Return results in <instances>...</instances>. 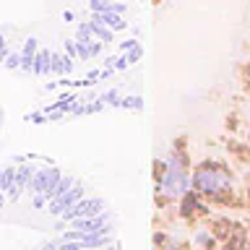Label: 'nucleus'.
<instances>
[{"label": "nucleus", "instance_id": "1", "mask_svg": "<svg viewBox=\"0 0 250 250\" xmlns=\"http://www.w3.org/2000/svg\"><path fill=\"white\" fill-rule=\"evenodd\" d=\"M190 185H193L195 193L216 198V195H224V193L232 190V175L222 167V164H208L206 162L195 169Z\"/></svg>", "mask_w": 250, "mask_h": 250}, {"label": "nucleus", "instance_id": "2", "mask_svg": "<svg viewBox=\"0 0 250 250\" xmlns=\"http://www.w3.org/2000/svg\"><path fill=\"white\" fill-rule=\"evenodd\" d=\"M159 188L162 193L167 195V198H180V195L188 193V188H190V180H188V164L185 159L180 156L177 151L167 156V164L159 169Z\"/></svg>", "mask_w": 250, "mask_h": 250}, {"label": "nucleus", "instance_id": "3", "mask_svg": "<svg viewBox=\"0 0 250 250\" xmlns=\"http://www.w3.org/2000/svg\"><path fill=\"white\" fill-rule=\"evenodd\" d=\"M107 211V203L104 198H97V195H91V198H83L76 203V206H70L68 211H62V222H70V219H78V216H97V214H104Z\"/></svg>", "mask_w": 250, "mask_h": 250}, {"label": "nucleus", "instance_id": "4", "mask_svg": "<svg viewBox=\"0 0 250 250\" xmlns=\"http://www.w3.org/2000/svg\"><path fill=\"white\" fill-rule=\"evenodd\" d=\"M83 195H86V188H83V183H78V180H76V185L70 188V190H65L62 195H58V198H52L50 203H47V214L62 216V211H68L70 206H76Z\"/></svg>", "mask_w": 250, "mask_h": 250}, {"label": "nucleus", "instance_id": "5", "mask_svg": "<svg viewBox=\"0 0 250 250\" xmlns=\"http://www.w3.org/2000/svg\"><path fill=\"white\" fill-rule=\"evenodd\" d=\"M60 177H62V172L58 167H42V169L34 172V177H31V183H29L26 190H31V193H47V198H50V190L60 183Z\"/></svg>", "mask_w": 250, "mask_h": 250}, {"label": "nucleus", "instance_id": "6", "mask_svg": "<svg viewBox=\"0 0 250 250\" xmlns=\"http://www.w3.org/2000/svg\"><path fill=\"white\" fill-rule=\"evenodd\" d=\"M73 229L78 232H112V224H109V211L104 214H97V216H78V219H70L68 222Z\"/></svg>", "mask_w": 250, "mask_h": 250}, {"label": "nucleus", "instance_id": "7", "mask_svg": "<svg viewBox=\"0 0 250 250\" xmlns=\"http://www.w3.org/2000/svg\"><path fill=\"white\" fill-rule=\"evenodd\" d=\"M34 172H37L34 164H23V167L16 169V183H13L11 190H8V198H11V201H19V198H21V193L29 188L31 177H34Z\"/></svg>", "mask_w": 250, "mask_h": 250}, {"label": "nucleus", "instance_id": "8", "mask_svg": "<svg viewBox=\"0 0 250 250\" xmlns=\"http://www.w3.org/2000/svg\"><path fill=\"white\" fill-rule=\"evenodd\" d=\"M31 73H34V76H39V78H42V76H50V73H52V52H50V50H44V47H42V50L37 52V58H34V65H31Z\"/></svg>", "mask_w": 250, "mask_h": 250}, {"label": "nucleus", "instance_id": "9", "mask_svg": "<svg viewBox=\"0 0 250 250\" xmlns=\"http://www.w3.org/2000/svg\"><path fill=\"white\" fill-rule=\"evenodd\" d=\"M91 21H99V23H104V26H109L112 31H120L128 26V21L123 19V13H112V11H104V13H94L91 16Z\"/></svg>", "mask_w": 250, "mask_h": 250}, {"label": "nucleus", "instance_id": "10", "mask_svg": "<svg viewBox=\"0 0 250 250\" xmlns=\"http://www.w3.org/2000/svg\"><path fill=\"white\" fill-rule=\"evenodd\" d=\"M37 52H39V44H37V39L31 37L23 42L21 47V70H31V65H34V58H37Z\"/></svg>", "mask_w": 250, "mask_h": 250}, {"label": "nucleus", "instance_id": "11", "mask_svg": "<svg viewBox=\"0 0 250 250\" xmlns=\"http://www.w3.org/2000/svg\"><path fill=\"white\" fill-rule=\"evenodd\" d=\"M73 58H68V55H58V52H52V73H58V76H68V73H73Z\"/></svg>", "mask_w": 250, "mask_h": 250}, {"label": "nucleus", "instance_id": "12", "mask_svg": "<svg viewBox=\"0 0 250 250\" xmlns=\"http://www.w3.org/2000/svg\"><path fill=\"white\" fill-rule=\"evenodd\" d=\"M91 34H94V39H99V42H104V44H109L115 39L112 29L104 26V23H99V21H91Z\"/></svg>", "mask_w": 250, "mask_h": 250}, {"label": "nucleus", "instance_id": "13", "mask_svg": "<svg viewBox=\"0 0 250 250\" xmlns=\"http://www.w3.org/2000/svg\"><path fill=\"white\" fill-rule=\"evenodd\" d=\"M73 185H76V177H73V175H62V177H60V183L50 190V201H52V198H58V195H62L65 190H70Z\"/></svg>", "mask_w": 250, "mask_h": 250}, {"label": "nucleus", "instance_id": "14", "mask_svg": "<svg viewBox=\"0 0 250 250\" xmlns=\"http://www.w3.org/2000/svg\"><path fill=\"white\" fill-rule=\"evenodd\" d=\"M16 183V167H3V172H0V190H11Z\"/></svg>", "mask_w": 250, "mask_h": 250}, {"label": "nucleus", "instance_id": "15", "mask_svg": "<svg viewBox=\"0 0 250 250\" xmlns=\"http://www.w3.org/2000/svg\"><path fill=\"white\" fill-rule=\"evenodd\" d=\"M117 107H123V109H136V112H138V109L144 107V99H141V97H120V104H117Z\"/></svg>", "mask_w": 250, "mask_h": 250}, {"label": "nucleus", "instance_id": "16", "mask_svg": "<svg viewBox=\"0 0 250 250\" xmlns=\"http://www.w3.org/2000/svg\"><path fill=\"white\" fill-rule=\"evenodd\" d=\"M125 58H128V62H130V65H136V62H138L141 58H144V47H141V44L130 47V50L125 52Z\"/></svg>", "mask_w": 250, "mask_h": 250}, {"label": "nucleus", "instance_id": "17", "mask_svg": "<svg viewBox=\"0 0 250 250\" xmlns=\"http://www.w3.org/2000/svg\"><path fill=\"white\" fill-rule=\"evenodd\" d=\"M3 68H8V70H16V68H21V55H16V52L5 55V60H3Z\"/></svg>", "mask_w": 250, "mask_h": 250}, {"label": "nucleus", "instance_id": "18", "mask_svg": "<svg viewBox=\"0 0 250 250\" xmlns=\"http://www.w3.org/2000/svg\"><path fill=\"white\" fill-rule=\"evenodd\" d=\"M102 102H104V104H112V107H117V104H120V91L112 89V91L102 94Z\"/></svg>", "mask_w": 250, "mask_h": 250}, {"label": "nucleus", "instance_id": "19", "mask_svg": "<svg viewBox=\"0 0 250 250\" xmlns=\"http://www.w3.org/2000/svg\"><path fill=\"white\" fill-rule=\"evenodd\" d=\"M31 203H34V208H44L47 203H50V198H47V193H34Z\"/></svg>", "mask_w": 250, "mask_h": 250}, {"label": "nucleus", "instance_id": "20", "mask_svg": "<svg viewBox=\"0 0 250 250\" xmlns=\"http://www.w3.org/2000/svg\"><path fill=\"white\" fill-rule=\"evenodd\" d=\"M65 52H68V58H78V44H76V39H68V42H65Z\"/></svg>", "mask_w": 250, "mask_h": 250}, {"label": "nucleus", "instance_id": "21", "mask_svg": "<svg viewBox=\"0 0 250 250\" xmlns=\"http://www.w3.org/2000/svg\"><path fill=\"white\" fill-rule=\"evenodd\" d=\"M125 68H130V62H128V58L123 55V58L115 60V70H125Z\"/></svg>", "mask_w": 250, "mask_h": 250}, {"label": "nucleus", "instance_id": "22", "mask_svg": "<svg viewBox=\"0 0 250 250\" xmlns=\"http://www.w3.org/2000/svg\"><path fill=\"white\" fill-rule=\"evenodd\" d=\"M39 250H60V240H50L44 245H39Z\"/></svg>", "mask_w": 250, "mask_h": 250}, {"label": "nucleus", "instance_id": "23", "mask_svg": "<svg viewBox=\"0 0 250 250\" xmlns=\"http://www.w3.org/2000/svg\"><path fill=\"white\" fill-rule=\"evenodd\" d=\"M198 242L203 248H211V245H214V237H211V234H198Z\"/></svg>", "mask_w": 250, "mask_h": 250}, {"label": "nucleus", "instance_id": "24", "mask_svg": "<svg viewBox=\"0 0 250 250\" xmlns=\"http://www.w3.org/2000/svg\"><path fill=\"white\" fill-rule=\"evenodd\" d=\"M29 117H31L34 123H47V115H42V112H31Z\"/></svg>", "mask_w": 250, "mask_h": 250}, {"label": "nucleus", "instance_id": "25", "mask_svg": "<svg viewBox=\"0 0 250 250\" xmlns=\"http://www.w3.org/2000/svg\"><path fill=\"white\" fill-rule=\"evenodd\" d=\"M5 55H8V47H5V39L0 37V62L5 60Z\"/></svg>", "mask_w": 250, "mask_h": 250}, {"label": "nucleus", "instance_id": "26", "mask_svg": "<svg viewBox=\"0 0 250 250\" xmlns=\"http://www.w3.org/2000/svg\"><path fill=\"white\" fill-rule=\"evenodd\" d=\"M136 44H138L136 39H128V42H123V44H120V50H123V52H128L130 47H136Z\"/></svg>", "mask_w": 250, "mask_h": 250}, {"label": "nucleus", "instance_id": "27", "mask_svg": "<svg viewBox=\"0 0 250 250\" xmlns=\"http://www.w3.org/2000/svg\"><path fill=\"white\" fill-rule=\"evenodd\" d=\"M5 201H8V195H5V190H0V208L5 206Z\"/></svg>", "mask_w": 250, "mask_h": 250}, {"label": "nucleus", "instance_id": "28", "mask_svg": "<svg viewBox=\"0 0 250 250\" xmlns=\"http://www.w3.org/2000/svg\"><path fill=\"white\" fill-rule=\"evenodd\" d=\"M107 250H120V248H117V245H112V242H109V245H107Z\"/></svg>", "mask_w": 250, "mask_h": 250}, {"label": "nucleus", "instance_id": "29", "mask_svg": "<svg viewBox=\"0 0 250 250\" xmlns=\"http://www.w3.org/2000/svg\"><path fill=\"white\" fill-rule=\"evenodd\" d=\"M0 125H3V115H0Z\"/></svg>", "mask_w": 250, "mask_h": 250}, {"label": "nucleus", "instance_id": "30", "mask_svg": "<svg viewBox=\"0 0 250 250\" xmlns=\"http://www.w3.org/2000/svg\"><path fill=\"white\" fill-rule=\"evenodd\" d=\"M0 115H3V109H0Z\"/></svg>", "mask_w": 250, "mask_h": 250}, {"label": "nucleus", "instance_id": "31", "mask_svg": "<svg viewBox=\"0 0 250 250\" xmlns=\"http://www.w3.org/2000/svg\"><path fill=\"white\" fill-rule=\"evenodd\" d=\"M0 172H3V167H0Z\"/></svg>", "mask_w": 250, "mask_h": 250}]
</instances>
